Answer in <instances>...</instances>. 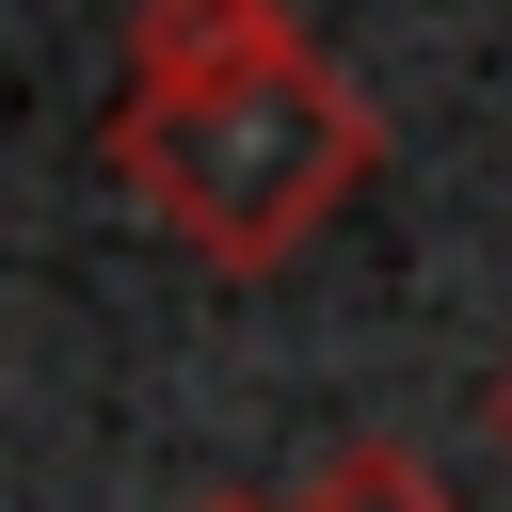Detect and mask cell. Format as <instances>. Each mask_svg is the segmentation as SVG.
I'll return each mask as SVG.
<instances>
[{
  "label": "cell",
  "instance_id": "cell-1",
  "mask_svg": "<svg viewBox=\"0 0 512 512\" xmlns=\"http://www.w3.org/2000/svg\"><path fill=\"white\" fill-rule=\"evenodd\" d=\"M112 176H128L208 272H288V256L368 192V96H352L304 32H256V48H224V64L128 80Z\"/></svg>",
  "mask_w": 512,
  "mask_h": 512
},
{
  "label": "cell",
  "instance_id": "cell-2",
  "mask_svg": "<svg viewBox=\"0 0 512 512\" xmlns=\"http://www.w3.org/2000/svg\"><path fill=\"white\" fill-rule=\"evenodd\" d=\"M288 512H448V480H432L416 448H384V432H368V448H336V464H320Z\"/></svg>",
  "mask_w": 512,
  "mask_h": 512
},
{
  "label": "cell",
  "instance_id": "cell-3",
  "mask_svg": "<svg viewBox=\"0 0 512 512\" xmlns=\"http://www.w3.org/2000/svg\"><path fill=\"white\" fill-rule=\"evenodd\" d=\"M208 512H288V496H208Z\"/></svg>",
  "mask_w": 512,
  "mask_h": 512
}]
</instances>
